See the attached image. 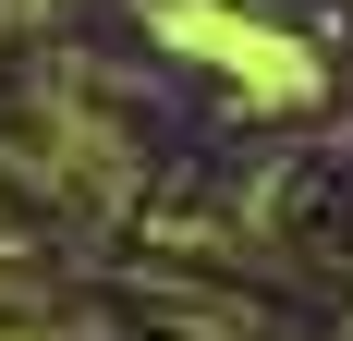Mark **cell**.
<instances>
[{
  "instance_id": "6da1fadb",
  "label": "cell",
  "mask_w": 353,
  "mask_h": 341,
  "mask_svg": "<svg viewBox=\"0 0 353 341\" xmlns=\"http://www.w3.org/2000/svg\"><path fill=\"white\" fill-rule=\"evenodd\" d=\"M171 37H195V49H219V61L244 73V86H268V98H292V86H305V61H292L281 37H256V25H219V12H171Z\"/></svg>"
}]
</instances>
